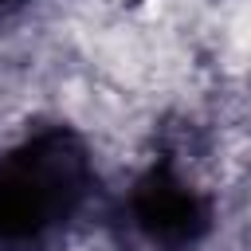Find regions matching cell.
I'll use <instances>...</instances> for the list:
<instances>
[{
	"label": "cell",
	"instance_id": "1",
	"mask_svg": "<svg viewBox=\"0 0 251 251\" xmlns=\"http://www.w3.org/2000/svg\"><path fill=\"white\" fill-rule=\"evenodd\" d=\"M90 165L71 133H39L0 157V251L59 231L86 200Z\"/></svg>",
	"mask_w": 251,
	"mask_h": 251
},
{
	"label": "cell",
	"instance_id": "2",
	"mask_svg": "<svg viewBox=\"0 0 251 251\" xmlns=\"http://www.w3.org/2000/svg\"><path fill=\"white\" fill-rule=\"evenodd\" d=\"M133 216H137V227L149 239H165V243H184L204 224V208H200L196 192L184 180L165 176V173H153L137 188Z\"/></svg>",
	"mask_w": 251,
	"mask_h": 251
},
{
	"label": "cell",
	"instance_id": "3",
	"mask_svg": "<svg viewBox=\"0 0 251 251\" xmlns=\"http://www.w3.org/2000/svg\"><path fill=\"white\" fill-rule=\"evenodd\" d=\"M24 0H0V16H8V12H16Z\"/></svg>",
	"mask_w": 251,
	"mask_h": 251
}]
</instances>
